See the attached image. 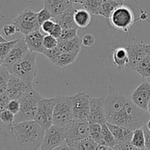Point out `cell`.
<instances>
[{
	"label": "cell",
	"mask_w": 150,
	"mask_h": 150,
	"mask_svg": "<svg viewBox=\"0 0 150 150\" xmlns=\"http://www.w3.org/2000/svg\"><path fill=\"white\" fill-rule=\"evenodd\" d=\"M10 130L20 149H40L45 130L35 120L16 123Z\"/></svg>",
	"instance_id": "6da1fadb"
},
{
	"label": "cell",
	"mask_w": 150,
	"mask_h": 150,
	"mask_svg": "<svg viewBox=\"0 0 150 150\" xmlns=\"http://www.w3.org/2000/svg\"><path fill=\"white\" fill-rule=\"evenodd\" d=\"M149 120V112L139 108L129 98L123 109L117 114L107 118V122L121 125L135 130L146 125Z\"/></svg>",
	"instance_id": "7a4b0ae2"
},
{
	"label": "cell",
	"mask_w": 150,
	"mask_h": 150,
	"mask_svg": "<svg viewBox=\"0 0 150 150\" xmlns=\"http://www.w3.org/2000/svg\"><path fill=\"white\" fill-rule=\"evenodd\" d=\"M42 98V97L33 87L24 92L18 99L20 102V109L16 114L15 124L29 120H35L39 103Z\"/></svg>",
	"instance_id": "3957f363"
},
{
	"label": "cell",
	"mask_w": 150,
	"mask_h": 150,
	"mask_svg": "<svg viewBox=\"0 0 150 150\" xmlns=\"http://www.w3.org/2000/svg\"><path fill=\"white\" fill-rule=\"evenodd\" d=\"M37 53L29 50L25 57L20 62L10 66H6L10 73L21 79H23L29 83H32L38 73L36 64Z\"/></svg>",
	"instance_id": "277c9868"
},
{
	"label": "cell",
	"mask_w": 150,
	"mask_h": 150,
	"mask_svg": "<svg viewBox=\"0 0 150 150\" xmlns=\"http://www.w3.org/2000/svg\"><path fill=\"white\" fill-rule=\"evenodd\" d=\"M89 125L88 121H79L73 119L64 127L65 131V141L70 149H76L78 142L89 137Z\"/></svg>",
	"instance_id": "5b68a950"
},
{
	"label": "cell",
	"mask_w": 150,
	"mask_h": 150,
	"mask_svg": "<svg viewBox=\"0 0 150 150\" xmlns=\"http://www.w3.org/2000/svg\"><path fill=\"white\" fill-rule=\"evenodd\" d=\"M73 96H57L53 124L64 127L73 119Z\"/></svg>",
	"instance_id": "8992f818"
},
{
	"label": "cell",
	"mask_w": 150,
	"mask_h": 150,
	"mask_svg": "<svg viewBox=\"0 0 150 150\" xmlns=\"http://www.w3.org/2000/svg\"><path fill=\"white\" fill-rule=\"evenodd\" d=\"M108 19L112 27L125 32H128L133 23L139 20L135 19L133 10L124 4L119 6Z\"/></svg>",
	"instance_id": "52a82bcc"
},
{
	"label": "cell",
	"mask_w": 150,
	"mask_h": 150,
	"mask_svg": "<svg viewBox=\"0 0 150 150\" xmlns=\"http://www.w3.org/2000/svg\"><path fill=\"white\" fill-rule=\"evenodd\" d=\"M13 23L16 26L18 32L24 35L40 30L41 28L38 20V13L29 9H25L19 13Z\"/></svg>",
	"instance_id": "ba28073f"
},
{
	"label": "cell",
	"mask_w": 150,
	"mask_h": 150,
	"mask_svg": "<svg viewBox=\"0 0 150 150\" xmlns=\"http://www.w3.org/2000/svg\"><path fill=\"white\" fill-rule=\"evenodd\" d=\"M57 103V96L52 98H44L40 101L35 120L45 130L53 125L54 110Z\"/></svg>",
	"instance_id": "9c48e42d"
},
{
	"label": "cell",
	"mask_w": 150,
	"mask_h": 150,
	"mask_svg": "<svg viewBox=\"0 0 150 150\" xmlns=\"http://www.w3.org/2000/svg\"><path fill=\"white\" fill-rule=\"evenodd\" d=\"M129 98L122 92H118L111 86L108 88V95L105 98V108L106 120L123 109Z\"/></svg>",
	"instance_id": "30bf717a"
},
{
	"label": "cell",
	"mask_w": 150,
	"mask_h": 150,
	"mask_svg": "<svg viewBox=\"0 0 150 150\" xmlns=\"http://www.w3.org/2000/svg\"><path fill=\"white\" fill-rule=\"evenodd\" d=\"M66 139L64 127L54 125L46 129L40 149H56Z\"/></svg>",
	"instance_id": "8fae6325"
},
{
	"label": "cell",
	"mask_w": 150,
	"mask_h": 150,
	"mask_svg": "<svg viewBox=\"0 0 150 150\" xmlns=\"http://www.w3.org/2000/svg\"><path fill=\"white\" fill-rule=\"evenodd\" d=\"M73 119L79 121H88L90 95L84 92H79L73 96Z\"/></svg>",
	"instance_id": "7c38bea8"
},
{
	"label": "cell",
	"mask_w": 150,
	"mask_h": 150,
	"mask_svg": "<svg viewBox=\"0 0 150 150\" xmlns=\"http://www.w3.org/2000/svg\"><path fill=\"white\" fill-rule=\"evenodd\" d=\"M105 97L93 98L90 96L89 113L88 121L90 124L98 123L103 125L107 122L105 108Z\"/></svg>",
	"instance_id": "4fadbf2b"
},
{
	"label": "cell",
	"mask_w": 150,
	"mask_h": 150,
	"mask_svg": "<svg viewBox=\"0 0 150 150\" xmlns=\"http://www.w3.org/2000/svg\"><path fill=\"white\" fill-rule=\"evenodd\" d=\"M32 87H33L32 83H28L23 79L11 73L5 92L11 100L18 99L24 92Z\"/></svg>",
	"instance_id": "5bb4252c"
},
{
	"label": "cell",
	"mask_w": 150,
	"mask_h": 150,
	"mask_svg": "<svg viewBox=\"0 0 150 150\" xmlns=\"http://www.w3.org/2000/svg\"><path fill=\"white\" fill-rule=\"evenodd\" d=\"M133 103L144 111H147L148 103L150 100V83L146 79L136 88L130 96Z\"/></svg>",
	"instance_id": "9a60e30c"
},
{
	"label": "cell",
	"mask_w": 150,
	"mask_h": 150,
	"mask_svg": "<svg viewBox=\"0 0 150 150\" xmlns=\"http://www.w3.org/2000/svg\"><path fill=\"white\" fill-rule=\"evenodd\" d=\"M29 51V47L24 38H20L4 61L0 63V64H4L5 66L13 65L15 63L20 62L22 59L24 58Z\"/></svg>",
	"instance_id": "2e32d148"
},
{
	"label": "cell",
	"mask_w": 150,
	"mask_h": 150,
	"mask_svg": "<svg viewBox=\"0 0 150 150\" xmlns=\"http://www.w3.org/2000/svg\"><path fill=\"white\" fill-rule=\"evenodd\" d=\"M129 56L128 67L133 70L142 59L146 57V44L143 42L139 43H129L125 46Z\"/></svg>",
	"instance_id": "e0dca14e"
},
{
	"label": "cell",
	"mask_w": 150,
	"mask_h": 150,
	"mask_svg": "<svg viewBox=\"0 0 150 150\" xmlns=\"http://www.w3.org/2000/svg\"><path fill=\"white\" fill-rule=\"evenodd\" d=\"M44 37L45 36L40 30H37L24 35V39L30 51L45 55L48 49H46L43 45Z\"/></svg>",
	"instance_id": "ac0fdd59"
},
{
	"label": "cell",
	"mask_w": 150,
	"mask_h": 150,
	"mask_svg": "<svg viewBox=\"0 0 150 150\" xmlns=\"http://www.w3.org/2000/svg\"><path fill=\"white\" fill-rule=\"evenodd\" d=\"M106 123L109 127L110 130L114 135L116 141H117V144L116 146H122V145L131 142L133 130L121 125H117L111 124L109 122ZM115 147H114V149H115Z\"/></svg>",
	"instance_id": "d6986e66"
},
{
	"label": "cell",
	"mask_w": 150,
	"mask_h": 150,
	"mask_svg": "<svg viewBox=\"0 0 150 150\" xmlns=\"http://www.w3.org/2000/svg\"><path fill=\"white\" fill-rule=\"evenodd\" d=\"M44 6L48 9L53 18L59 16L67 9L73 7V0H43Z\"/></svg>",
	"instance_id": "ffe728a7"
},
{
	"label": "cell",
	"mask_w": 150,
	"mask_h": 150,
	"mask_svg": "<svg viewBox=\"0 0 150 150\" xmlns=\"http://www.w3.org/2000/svg\"><path fill=\"white\" fill-rule=\"evenodd\" d=\"M76 10V9H75L74 7H72L59 16L53 18V19L57 23H59L63 29L79 28L74 20V14Z\"/></svg>",
	"instance_id": "44dd1931"
},
{
	"label": "cell",
	"mask_w": 150,
	"mask_h": 150,
	"mask_svg": "<svg viewBox=\"0 0 150 150\" xmlns=\"http://www.w3.org/2000/svg\"><path fill=\"white\" fill-rule=\"evenodd\" d=\"M112 58L114 64L120 70L128 67L129 64V56L125 47H120L113 50Z\"/></svg>",
	"instance_id": "7402d4cb"
},
{
	"label": "cell",
	"mask_w": 150,
	"mask_h": 150,
	"mask_svg": "<svg viewBox=\"0 0 150 150\" xmlns=\"http://www.w3.org/2000/svg\"><path fill=\"white\" fill-rule=\"evenodd\" d=\"M82 40L79 37L69 40L59 41V44L56 48L60 54L63 53L70 52V51H76L81 49Z\"/></svg>",
	"instance_id": "603a6c76"
},
{
	"label": "cell",
	"mask_w": 150,
	"mask_h": 150,
	"mask_svg": "<svg viewBox=\"0 0 150 150\" xmlns=\"http://www.w3.org/2000/svg\"><path fill=\"white\" fill-rule=\"evenodd\" d=\"M74 20L79 27L86 28L92 20L91 13L85 8L76 10L74 14Z\"/></svg>",
	"instance_id": "cb8c5ba5"
},
{
	"label": "cell",
	"mask_w": 150,
	"mask_h": 150,
	"mask_svg": "<svg viewBox=\"0 0 150 150\" xmlns=\"http://www.w3.org/2000/svg\"><path fill=\"white\" fill-rule=\"evenodd\" d=\"M81 50H76V51H70V52H66L61 54L58 57L56 65L59 66L60 67H64L66 66H68L70 64H73L76 59L79 57V54L80 53Z\"/></svg>",
	"instance_id": "d4e9b609"
},
{
	"label": "cell",
	"mask_w": 150,
	"mask_h": 150,
	"mask_svg": "<svg viewBox=\"0 0 150 150\" xmlns=\"http://www.w3.org/2000/svg\"><path fill=\"white\" fill-rule=\"evenodd\" d=\"M135 72L139 73L143 79H147L150 76V57H146L142 59L134 68Z\"/></svg>",
	"instance_id": "484cf974"
},
{
	"label": "cell",
	"mask_w": 150,
	"mask_h": 150,
	"mask_svg": "<svg viewBox=\"0 0 150 150\" xmlns=\"http://www.w3.org/2000/svg\"><path fill=\"white\" fill-rule=\"evenodd\" d=\"M131 144L138 149H146V144H145L144 132L142 127L133 130Z\"/></svg>",
	"instance_id": "4316f807"
},
{
	"label": "cell",
	"mask_w": 150,
	"mask_h": 150,
	"mask_svg": "<svg viewBox=\"0 0 150 150\" xmlns=\"http://www.w3.org/2000/svg\"><path fill=\"white\" fill-rule=\"evenodd\" d=\"M103 0H86L82 5L92 14L101 16Z\"/></svg>",
	"instance_id": "83f0119b"
},
{
	"label": "cell",
	"mask_w": 150,
	"mask_h": 150,
	"mask_svg": "<svg viewBox=\"0 0 150 150\" xmlns=\"http://www.w3.org/2000/svg\"><path fill=\"white\" fill-rule=\"evenodd\" d=\"M89 137L98 144H105L102 134V125L92 123L89 125ZM106 145V144H105Z\"/></svg>",
	"instance_id": "f1b7e54d"
},
{
	"label": "cell",
	"mask_w": 150,
	"mask_h": 150,
	"mask_svg": "<svg viewBox=\"0 0 150 150\" xmlns=\"http://www.w3.org/2000/svg\"><path fill=\"white\" fill-rule=\"evenodd\" d=\"M11 73L4 64H0V94L6 91Z\"/></svg>",
	"instance_id": "f546056e"
},
{
	"label": "cell",
	"mask_w": 150,
	"mask_h": 150,
	"mask_svg": "<svg viewBox=\"0 0 150 150\" xmlns=\"http://www.w3.org/2000/svg\"><path fill=\"white\" fill-rule=\"evenodd\" d=\"M102 134L103 139L105 144L111 146L113 149H114V147L117 146V142L114 138V135L110 130L107 123L102 125Z\"/></svg>",
	"instance_id": "4dcf8cb0"
},
{
	"label": "cell",
	"mask_w": 150,
	"mask_h": 150,
	"mask_svg": "<svg viewBox=\"0 0 150 150\" xmlns=\"http://www.w3.org/2000/svg\"><path fill=\"white\" fill-rule=\"evenodd\" d=\"M120 5H121V4H120V3L116 1H113V0H103L101 16L105 18H109L110 16L113 13V12Z\"/></svg>",
	"instance_id": "1f68e13d"
},
{
	"label": "cell",
	"mask_w": 150,
	"mask_h": 150,
	"mask_svg": "<svg viewBox=\"0 0 150 150\" xmlns=\"http://www.w3.org/2000/svg\"><path fill=\"white\" fill-rule=\"evenodd\" d=\"M18 39L13 40L10 41H6L4 42H0V63L2 62L6 58L12 48L14 47Z\"/></svg>",
	"instance_id": "d6a6232c"
},
{
	"label": "cell",
	"mask_w": 150,
	"mask_h": 150,
	"mask_svg": "<svg viewBox=\"0 0 150 150\" xmlns=\"http://www.w3.org/2000/svg\"><path fill=\"white\" fill-rule=\"evenodd\" d=\"M98 146V144L96 142L91 139L90 137L86 138L83 140L80 141L78 142L76 145V149L81 150V149H89V150H94L97 149Z\"/></svg>",
	"instance_id": "836d02e7"
},
{
	"label": "cell",
	"mask_w": 150,
	"mask_h": 150,
	"mask_svg": "<svg viewBox=\"0 0 150 150\" xmlns=\"http://www.w3.org/2000/svg\"><path fill=\"white\" fill-rule=\"evenodd\" d=\"M15 118L16 114L8 109H5L2 111H0V120L1 122L4 123L7 127L11 128L15 124Z\"/></svg>",
	"instance_id": "e575fe53"
},
{
	"label": "cell",
	"mask_w": 150,
	"mask_h": 150,
	"mask_svg": "<svg viewBox=\"0 0 150 150\" xmlns=\"http://www.w3.org/2000/svg\"><path fill=\"white\" fill-rule=\"evenodd\" d=\"M78 28H74V29H62L61 35L58 38L59 41H64L69 40L73 39L76 38L77 35Z\"/></svg>",
	"instance_id": "d590c367"
},
{
	"label": "cell",
	"mask_w": 150,
	"mask_h": 150,
	"mask_svg": "<svg viewBox=\"0 0 150 150\" xmlns=\"http://www.w3.org/2000/svg\"><path fill=\"white\" fill-rule=\"evenodd\" d=\"M59 40L51 35H47L44 37L43 45L48 50L54 49L58 45Z\"/></svg>",
	"instance_id": "8d00e7d4"
},
{
	"label": "cell",
	"mask_w": 150,
	"mask_h": 150,
	"mask_svg": "<svg viewBox=\"0 0 150 150\" xmlns=\"http://www.w3.org/2000/svg\"><path fill=\"white\" fill-rule=\"evenodd\" d=\"M51 19H53L52 14L48 10V9L45 6H44L43 8L38 13V20L40 26L44 22L48 20H51Z\"/></svg>",
	"instance_id": "74e56055"
},
{
	"label": "cell",
	"mask_w": 150,
	"mask_h": 150,
	"mask_svg": "<svg viewBox=\"0 0 150 150\" xmlns=\"http://www.w3.org/2000/svg\"><path fill=\"white\" fill-rule=\"evenodd\" d=\"M57 22L54 20V19H51V20H48L44 22L42 25H41V28L42 31L47 35H51L53 29H54V26H55Z\"/></svg>",
	"instance_id": "f35d334b"
},
{
	"label": "cell",
	"mask_w": 150,
	"mask_h": 150,
	"mask_svg": "<svg viewBox=\"0 0 150 150\" xmlns=\"http://www.w3.org/2000/svg\"><path fill=\"white\" fill-rule=\"evenodd\" d=\"M2 32L5 36L7 37H11L14 35L16 32H18L17 28L15 26V24L12 23V24H7L4 25L2 28Z\"/></svg>",
	"instance_id": "ab89813d"
},
{
	"label": "cell",
	"mask_w": 150,
	"mask_h": 150,
	"mask_svg": "<svg viewBox=\"0 0 150 150\" xmlns=\"http://www.w3.org/2000/svg\"><path fill=\"white\" fill-rule=\"evenodd\" d=\"M10 100H11V99L5 92L0 94V111L7 109V105H8V103Z\"/></svg>",
	"instance_id": "60d3db41"
},
{
	"label": "cell",
	"mask_w": 150,
	"mask_h": 150,
	"mask_svg": "<svg viewBox=\"0 0 150 150\" xmlns=\"http://www.w3.org/2000/svg\"><path fill=\"white\" fill-rule=\"evenodd\" d=\"M7 109L10 110L14 114H16L20 109V102L18 99H13L10 101Z\"/></svg>",
	"instance_id": "b9f144b4"
},
{
	"label": "cell",
	"mask_w": 150,
	"mask_h": 150,
	"mask_svg": "<svg viewBox=\"0 0 150 150\" xmlns=\"http://www.w3.org/2000/svg\"><path fill=\"white\" fill-rule=\"evenodd\" d=\"M82 45L86 47H91L95 44V37L91 34H86L82 38Z\"/></svg>",
	"instance_id": "7bdbcfd3"
},
{
	"label": "cell",
	"mask_w": 150,
	"mask_h": 150,
	"mask_svg": "<svg viewBox=\"0 0 150 150\" xmlns=\"http://www.w3.org/2000/svg\"><path fill=\"white\" fill-rule=\"evenodd\" d=\"M142 129L144 132L145 136V144H146V149L150 150V130L147 127L146 125L142 127Z\"/></svg>",
	"instance_id": "ee69618b"
},
{
	"label": "cell",
	"mask_w": 150,
	"mask_h": 150,
	"mask_svg": "<svg viewBox=\"0 0 150 150\" xmlns=\"http://www.w3.org/2000/svg\"><path fill=\"white\" fill-rule=\"evenodd\" d=\"M62 26H60L59 23H56L55 26H54V29H53L52 32H51V35H53L54 37H55V38H57V39H58L60 37V35H61L62 34Z\"/></svg>",
	"instance_id": "f6af8a7d"
},
{
	"label": "cell",
	"mask_w": 150,
	"mask_h": 150,
	"mask_svg": "<svg viewBox=\"0 0 150 150\" xmlns=\"http://www.w3.org/2000/svg\"><path fill=\"white\" fill-rule=\"evenodd\" d=\"M97 149H98V150H102V149H113L111 147V146H108V145L98 144Z\"/></svg>",
	"instance_id": "bcb514c9"
},
{
	"label": "cell",
	"mask_w": 150,
	"mask_h": 150,
	"mask_svg": "<svg viewBox=\"0 0 150 150\" xmlns=\"http://www.w3.org/2000/svg\"><path fill=\"white\" fill-rule=\"evenodd\" d=\"M148 22L150 23V21L149 19H146ZM146 57H150V44H146Z\"/></svg>",
	"instance_id": "7dc6e473"
},
{
	"label": "cell",
	"mask_w": 150,
	"mask_h": 150,
	"mask_svg": "<svg viewBox=\"0 0 150 150\" xmlns=\"http://www.w3.org/2000/svg\"><path fill=\"white\" fill-rule=\"evenodd\" d=\"M86 1V0H73V2L77 3V4H83Z\"/></svg>",
	"instance_id": "c3c4849f"
},
{
	"label": "cell",
	"mask_w": 150,
	"mask_h": 150,
	"mask_svg": "<svg viewBox=\"0 0 150 150\" xmlns=\"http://www.w3.org/2000/svg\"><path fill=\"white\" fill-rule=\"evenodd\" d=\"M113 1H117V2L120 3V4H124L125 0H113Z\"/></svg>",
	"instance_id": "681fc988"
},
{
	"label": "cell",
	"mask_w": 150,
	"mask_h": 150,
	"mask_svg": "<svg viewBox=\"0 0 150 150\" xmlns=\"http://www.w3.org/2000/svg\"><path fill=\"white\" fill-rule=\"evenodd\" d=\"M147 111L149 112V114H150V100L149 102V103H148V108H147Z\"/></svg>",
	"instance_id": "f907efd6"
},
{
	"label": "cell",
	"mask_w": 150,
	"mask_h": 150,
	"mask_svg": "<svg viewBox=\"0 0 150 150\" xmlns=\"http://www.w3.org/2000/svg\"><path fill=\"white\" fill-rule=\"evenodd\" d=\"M146 79V80H147L148 81H149V83H150V76H149V77H148L147 78V79Z\"/></svg>",
	"instance_id": "816d5d0a"
}]
</instances>
